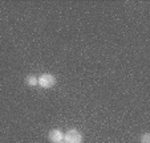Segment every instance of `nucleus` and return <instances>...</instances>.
<instances>
[{"label": "nucleus", "mask_w": 150, "mask_h": 143, "mask_svg": "<svg viewBox=\"0 0 150 143\" xmlns=\"http://www.w3.org/2000/svg\"><path fill=\"white\" fill-rule=\"evenodd\" d=\"M37 85L42 87V89H51L56 85V78L54 76L49 73H45V74H41V76L37 78Z\"/></svg>", "instance_id": "1"}, {"label": "nucleus", "mask_w": 150, "mask_h": 143, "mask_svg": "<svg viewBox=\"0 0 150 143\" xmlns=\"http://www.w3.org/2000/svg\"><path fill=\"white\" fill-rule=\"evenodd\" d=\"M64 142L65 143H82V135L79 130H69L64 134Z\"/></svg>", "instance_id": "2"}, {"label": "nucleus", "mask_w": 150, "mask_h": 143, "mask_svg": "<svg viewBox=\"0 0 150 143\" xmlns=\"http://www.w3.org/2000/svg\"><path fill=\"white\" fill-rule=\"evenodd\" d=\"M48 139L51 140L52 143H59V142H61V140H64V132L59 129L51 130L48 134Z\"/></svg>", "instance_id": "3"}, {"label": "nucleus", "mask_w": 150, "mask_h": 143, "mask_svg": "<svg viewBox=\"0 0 150 143\" xmlns=\"http://www.w3.org/2000/svg\"><path fill=\"white\" fill-rule=\"evenodd\" d=\"M24 82H25V85H28V86H36L37 85V77L35 76H27L25 80H24Z\"/></svg>", "instance_id": "4"}, {"label": "nucleus", "mask_w": 150, "mask_h": 143, "mask_svg": "<svg viewBox=\"0 0 150 143\" xmlns=\"http://www.w3.org/2000/svg\"><path fill=\"white\" fill-rule=\"evenodd\" d=\"M141 140H142V143H150V135L147 134V132L146 134H144L141 137Z\"/></svg>", "instance_id": "5"}, {"label": "nucleus", "mask_w": 150, "mask_h": 143, "mask_svg": "<svg viewBox=\"0 0 150 143\" xmlns=\"http://www.w3.org/2000/svg\"><path fill=\"white\" fill-rule=\"evenodd\" d=\"M59 143H65V142H64V140H61V142H59Z\"/></svg>", "instance_id": "6"}]
</instances>
